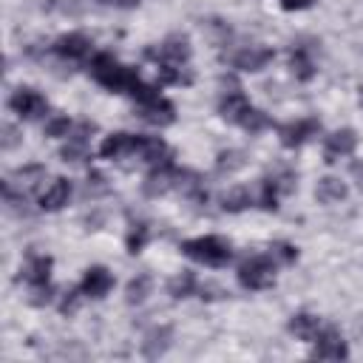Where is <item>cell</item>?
<instances>
[{
	"instance_id": "obj_1",
	"label": "cell",
	"mask_w": 363,
	"mask_h": 363,
	"mask_svg": "<svg viewBox=\"0 0 363 363\" xmlns=\"http://www.w3.org/2000/svg\"><path fill=\"white\" fill-rule=\"evenodd\" d=\"M91 74L99 85H105L108 91H116V94H128L139 82V71L116 62L111 54H96L91 62Z\"/></svg>"
},
{
	"instance_id": "obj_2",
	"label": "cell",
	"mask_w": 363,
	"mask_h": 363,
	"mask_svg": "<svg viewBox=\"0 0 363 363\" xmlns=\"http://www.w3.org/2000/svg\"><path fill=\"white\" fill-rule=\"evenodd\" d=\"M182 252L204 267H224L230 258H233V250L224 238L218 235H199V238H190L182 244Z\"/></svg>"
},
{
	"instance_id": "obj_3",
	"label": "cell",
	"mask_w": 363,
	"mask_h": 363,
	"mask_svg": "<svg viewBox=\"0 0 363 363\" xmlns=\"http://www.w3.org/2000/svg\"><path fill=\"white\" fill-rule=\"evenodd\" d=\"M238 284L244 289H267L275 284V261L272 255H252L238 267Z\"/></svg>"
},
{
	"instance_id": "obj_4",
	"label": "cell",
	"mask_w": 363,
	"mask_h": 363,
	"mask_svg": "<svg viewBox=\"0 0 363 363\" xmlns=\"http://www.w3.org/2000/svg\"><path fill=\"white\" fill-rule=\"evenodd\" d=\"M9 108L20 116V119H40L48 113V102L43 94H37L34 88H17L11 96H9Z\"/></svg>"
},
{
	"instance_id": "obj_5",
	"label": "cell",
	"mask_w": 363,
	"mask_h": 363,
	"mask_svg": "<svg viewBox=\"0 0 363 363\" xmlns=\"http://www.w3.org/2000/svg\"><path fill=\"white\" fill-rule=\"evenodd\" d=\"M312 357H318V360H346L349 357V346L337 335V329L329 326V329L318 332V346H315Z\"/></svg>"
},
{
	"instance_id": "obj_6",
	"label": "cell",
	"mask_w": 363,
	"mask_h": 363,
	"mask_svg": "<svg viewBox=\"0 0 363 363\" xmlns=\"http://www.w3.org/2000/svg\"><path fill=\"white\" fill-rule=\"evenodd\" d=\"M320 130V122L318 119H298V122H286L278 128V136H281V145L284 147H301L306 139H312L315 133Z\"/></svg>"
},
{
	"instance_id": "obj_7",
	"label": "cell",
	"mask_w": 363,
	"mask_h": 363,
	"mask_svg": "<svg viewBox=\"0 0 363 363\" xmlns=\"http://www.w3.org/2000/svg\"><path fill=\"white\" fill-rule=\"evenodd\" d=\"M147 57H156L159 62H173V65H184L190 60V40L184 34H170L159 51H147Z\"/></svg>"
},
{
	"instance_id": "obj_8",
	"label": "cell",
	"mask_w": 363,
	"mask_h": 363,
	"mask_svg": "<svg viewBox=\"0 0 363 363\" xmlns=\"http://www.w3.org/2000/svg\"><path fill=\"white\" fill-rule=\"evenodd\" d=\"M357 147V133L352 128H343V130H335L329 139H326V147H323V162L326 164H335L340 162L343 156L354 153Z\"/></svg>"
},
{
	"instance_id": "obj_9",
	"label": "cell",
	"mask_w": 363,
	"mask_h": 363,
	"mask_svg": "<svg viewBox=\"0 0 363 363\" xmlns=\"http://www.w3.org/2000/svg\"><path fill=\"white\" fill-rule=\"evenodd\" d=\"M176 182H179V170H176L170 162L153 164V170H150L147 179H145V193H147V196H162V193L173 190Z\"/></svg>"
},
{
	"instance_id": "obj_10",
	"label": "cell",
	"mask_w": 363,
	"mask_h": 363,
	"mask_svg": "<svg viewBox=\"0 0 363 363\" xmlns=\"http://www.w3.org/2000/svg\"><path fill=\"white\" fill-rule=\"evenodd\" d=\"M272 57H275L272 48L250 45V48H244V51H238L233 57V68H238V71H261V68H267L272 62Z\"/></svg>"
},
{
	"instance_id": "obj_11",
	"label": "cell",
	"mask_w": 363,
	"mask_h": 363,
	"mask_svg": "<svg viewBox=\"0 0 363 363\" xmlns=\"http://www.w3.org/2000/svg\"><path fill=\"white\" fill-rule=\"evenodd\" d=\"M139 116H142L147 125L164 128V125H170V122L176 119V108H173V102H167L164 96H156V99L139 105Z\"/></svg>"
},
{
	"instance_id": "obj_12",
	"label": "cell",
	"mask_w": 363,
	"mask_h": 363,
	"mask_svg": "<svg viewBox=\"0 0 363 363\" xmlns=\"http://www.w3.org/2000/svg\"><path fill=\"white\" fill-rule=\"evenodd\" d=\"M68 199H71V182L60 176V179H54V182L40 193V210L57 213V210H62V207L68 204Z\"/></svg>"
},
{
	"instance_id": "obj_13",
	"label": "cell",
	"mask_w": 363,
	"mask_h": 363,
	"mask_svg": "<svg viewBox=\"0 0 363 363\" xmlns=\"http://www.w3.org/2000/svg\"><path fill=\"white\" fill-rule=\"evenodd\" d=\"M111 286H113V275H111L105 267H91V269H85V278H82V284H79L82 295H88V298H105V295L111 292Z\"/></svg>"
},
{
	"instance_id": "obj_14",
	"label": "cell",
	"mask_w": 363,
	"mask_h": 363,
	"mask_svg": "<svg viewBox=\"0 0 363 363\" xmlns=\"http://www.w3.org/2000/svg\"><path fill=\"white\" fill-rule=\"evenodd\" d=\"M136 153L147 164H164V162H170V147L159 136H136Z\"/></svg>"
},
{
	"instance_id": "obj_15",
	"label": "cell",
	"mask_w": 363,
	"mask_h": 363,
	"mask_svg": "<svg viewBox=\"0 0 363 363\" xmlns=\"http://www.w3.org/2000/svg\"><path fill=\"white\" fill-rule=\"evenodd\" d=\"M54 51H57L60 57H65V60H82V57H88V51H91V40H88L85 34H79V31H71V34H62V37L54 43Z\"/></svg>"
},
{
	"instance_id": "obj_16",
	"label": "cell",
	"mask_w": 363,
	"mask_h": 363,
	"mask_svg": "<svg viewBox=\"0 0 363 363\" xmlns=\"http://www.w3.org/2000/svg\"><path fill=\"white\" fill-rule=\"evenodd\" d=\"M130 153H136V136H130V133H111L99 145L102 159H122V156H130Z\"/></svg>"
},
{
	"instance_id": "obj_17",
	"label": "cell",
	"mask_w": 363,
	"mask_h": 363,
	"mask_svg": "<svg viewBox=\"0 0 363 363\" xmlns=\"http://www.w3.org/2000/svg\"><path fill=\"white\" fill-rule=\"evenodd\" d=\"M170 337H173V329L170 326H153L145 340H142V354L147 360H156L159 354H164L170 349Z\"/></svg>"
},
{
	"instance_id": "obj_18",
	"label": "cell",
	"mask_w": 363,
	"mask_h": 363,
	"mask_svg": "<svg viewBox=\"0 0 363 363\" xmlns=\"http://www.w3.org/2000/svg\"><path fill=\"white\" fill-rule=\"evenodd\" d=\"M48 278H51V258L48 255H31L26 269H23V281L34 289L40 286H48Z\"/></svg>"
},
{
	"instance_id": "obj_19",
	"label": "cell",
	"mask_w": 363,
	"mask_h": 363,
	"mask_svg": "<svg viewBox=\"0 0 363 363\" xmlns=\"http://www.w3.org/2000/svg\"><path fill=\"white\" fill-rule=\"evenodd\" d=\"M247 108H250V99L241 94V91H230V94H224L221 96V102H218V113H221V119H227V122H241V116L247 113Z\"/></svg>"
},
{
	"instance_id": "obj_20",
	"label": "cell",
	"mask_w": 363,
	"mask_h": 363,
	"mask_svg": "<svg viewBox=\"0 0 363 363\" xmlns=\"http://www.w3.org/2000/svg\"><path fill=\"white\" fill-rule=\"evenodd\" d=\"M289 71H292L295 79H301V82H306V79L315 77V62H312V57H309V51H306L303 45H295V48L289 51Z\"/></svg>"
},
{
	"instance_id": "obj_21",
	"label": "cell",
	"mask_w": 363,
	"mask_h": 363,
	"mask_svg": "<svg viewBox=\"0 0 363 363\" xmlns=\"http://www.w3.org/2000/svg\"><path fill=\"white\" fill-rule=\"evenodd\" d=\"M346 184L340 182V179H335V176H323L320 182H318V187H315V196H318V201H323V204H337V201H343L346 199Z\"/></svg>"
},
{
	"instance_id": "obj_22",
	"label": "cell",
	"mask_w": 363,
	"mask_h": 363,
	"mask_svg": "<svg viewBox=\"0 0 363 363\" xmlns=\"http://www.w3.org/2000/svg\"><path fill=\"white\" fill-rule=\"evenodd\" d=\"M289 332L295 337H301V340H315L318 332H320V320L315 315H309V312H298V315L289 318Z\"/></svg>"
},
{
	"instance_id": "obj_23",
	"label": "cell",
	"mask_w": 363,
	"mask_h": 363,
	"mask_svg": "<svg viewBox=\"0 0 363 363\" xmlns=\"http://www.w3.org/2000/svg\"><path fill=\"white\" fill-rule=\"evenodd\" d=\"M150 289H153V278H150L147 272H139L136 278L128 281V286H125V301H128V303H145L147 295H150Z\"/></svg>"
},
{
	"instance_id": "obj_24",
	"label": "cell",
	"mask_w": 363,
	"mask_h": 363,
	"mask_svg": "<svg viewBox=\"0 0 363 363\" xmlns=\"http://www.w3.org/2000/svg\"><path fill=\"white\" fill-rule=\"evenodd\" d=\"M156 74H159L162 85H190L193 82V74L184 65H173V62H159Z\"/></svg>"
},
{
	"instance_id": "obj_25",
	"label": "cell",
	"mask_w": 363,
	"mask_h": 363,
	"mask_svg": "<svg viewBox=\"0 0 363 363\" xmlns=\"http://www.w3.org/2000/svg\"><path fill=\"white\" fill-rule=\"evenodd\" d=\"M167 292L176 298V301H182V298H190L193 292H199V284H196V275L193 272H182V275H176L170 284H167Z\"/></svg>"
},
{
	"instance_id": "obj_26",
	"label": "cell",
	"mask_w": 363,
	"mask_h": 363,
	"mask_svg": "<svg viewBox=\"0 0 363 363\" xmlns=\"http://www.w3.org/2000/svg\"><path fill=\"white\" fill-rule=\"evenodd\" d=\"M281 193H284V190H281L278 179H275V176H267V179H261V196H258V204H261L264 210H275Z\"/></svg>"
},
{
	"instance_id": "obj_27",
	"label": "cell",
	"mask_w": 363,
	"mask_h": 363,
	"mask_svg": "<svg viewBox=\"0 0 363 363\" xmlns=\"http://www.w3.org/2000/svg\"><path fill=\"white\" fill-rule=\"evenodd\" d=\"M250 204H252V196H250L247 187H233V190L221 199V207H224L227 213H241V210H247Z\"/></svg>"
},
{
	"instance_id": "obj_28",
	"label": "cell",
	"mask_w": 363,
	"mask_h": 363,
	"mask_svg": "<svg viewBox=\"0 0 363 363\" xmlns=\"http://www.w3.org/2000/svg\"><path fill=\"white\" fill-rule=\"evenodd\" d=\"M60 156H62V162H82L88 156V139L71 133L68 136V145L60 150Z\"/></svg>"
},
{
	"instance_id": "obj_29",
	"label": "cell",
	"mask_w": 363,
	"mask_h": 363,
	"mask_svg": "<svg viewBox=\"0 0 363 363\" xmlns=\"http://www.w3.org/2000/svg\"><path fill=\"white\" fill-rule=\"evenodd\" d=\"M244 130H250V133H258V130H264V128H269V116L264 113V111H258V108H247V113L241 116V122H238Z\"/></svg>"
},
{
	"instance_id": "obj_30",
	"label": "cell",
	"mask_w": 363,
	"mask_h": 363,
	"mask_svg": "<svg viewBox=\"0 0 363 363\" xmlns=\"http://www.w3.org/2000/svg\"><path fill=\"white\" fill-rule=\"evenodd\" d=\"M238 167H244V153L241 150H221L216 156V170L218 173H233Z\"/></svg>"
},
{
	"instance_id": "obj_31",
	"label": "cell",
	"mask_w": 363,
	"mask_h": 363,
	"mask_svg": "<svg viewBox=\"0 0 363 363\" xmlns=\"http://www.w3.org/2000/svg\"><path fill=\"white\" fill-rule=\"evenodd\" d=\"M147 224H133L130 227V233H128V238H125V244H128V252L130 255H136V252H142V247L147 244Z\"/></svg>"
},
{
	"instance_id": "obj_32",
	"label": "cell",
	"mask_w": 363,
	"mask_h": 363,
	"mask_svg": "<svg viewBox=\"0 0 363 363\" xmlns=\"http://www.w3.org/2000/svg\"><path fill=\"white\" fill-rule=\"evenodd\" d=\"M45 136H51V139L71 136V119H68V116H51V119L45 122Z\"/></svg>"
},
{
	"instance_id": "obj_33",
	"label": "cell",
	"mask_w": 363,
	"mask_h": 363,
	"mask_svg": "<svg viewBox=\"0 0 363 363\" xmlns=\"http://www.w3.org/2000/svg\"><path fill=\"white\" fill-rule=\"evenodd\" d=\"M269 255H272L275 261H281V264H292V261L298 258V250H295L292 244H286V241H278V244L269 247Z\"/></svg>"
},
{
	"instance_id": "obj_34",
	"label": "cell",
	"mask_w": 363,
	"mask_h": 363,
	"mask_svg": "<svg viewBox=\"0 0 363 363\" xmlns=\"http://www.w3.org/2000/svg\"><path fill=\"white\" fill-rule=\"evenodd\" d=\"M43 173H45V170H43L40 164H28V167H23V170H17V173H14V179H23L20 184H26V187L31 190V187L37 184V179H40Z\"/></svg>"
},
{
	"instance_id": "obj_35",
	"label": "cell",
	"mask_w": 363,
	"mask_h": 363,
	"mask_svg": "<svg viewBox=\"0 0 363 363\" xmlns=\"http://www.w3.org/2000/svg\"><path fill=\"white\" fill-rule=\"evenodd\" d=\"M128 94H130V96H133L139 105H142V102H150V99H156V96H159V94H156V88H153V85H145L142 79H139V82H136V85H133Z\"/></svg>"
},
{
	"instance_id": "obj_36",
	"label": "cell",
	"mask_w": 363,
	"mask_h": 363,
	"mask_svg": "<svg viewBox=\"0 0 363 363\" xmlns=\"http://www.w3.org/2000/svg\"><path fill=\"white\" fill-rule=\"evenodd\" d=\"M79 295H82V289H68L62 295V301H60V312L62 315H74L79 309Z\"/></svg>"
},
{
	"instance_id": "obj_37",
	"label": "cell",
	"mask_w": 363,
	"mask_h": 363,
	"mask_svg": "<svg viewBox=\"0 0 363 363\" xmlns=\"http://www.w3.org/2000/svg\"><path fill=\"white\" fill-rule=\"evenodd\" d=\"M3 133H6V136H3V147H6V150H11V147L20 142V139H17L20 133H17V128H14V125H3Z\"/></svg>"
},
{
	"instance_id": "obj_38",
	"label": "cell",
	"mask_w": 363,
	"mask_h": 363,
	"mask_svg": "<svg viewBox=\"0 0 363 363\" xmlns=\"http://www.w3.org/2000/svg\"><path fill=\"white\" fill-rule=\"evenodd\" d=\"M221 295H227L221 286H216V284H204V286H199V298H207V301H213V298H221Z\"/></svg>"
},
{
	"instance_id": "obj_39",
	"label": "cell",
	"mask_w": 363,
	"mask_h": 363,
	"mask_svg": "<svg viewBox=\"0 0 363 363\" xmlns=\"http://www.w3.org/2000/svg\"><path fill=\"white\" fill-rule=\"evenodd\" d=\"M278 3H281L284 11H303V9H309L315 0H278Z\"/></svg>"
},
{
	"instance_id": "obj_40",
	"label": "cell",
	"mask_w": 363,
	"mask_h": 363,
	"mask_svg": "<svg viewBox=\"0 0 363 363\" xmlns=\"http://www.w3.org/2000/svg\"><path fill=\"white\" fill-rule=\"evenodd\" d=\"M352 176L363 184V162H354V164H352Z\"/></svg>"
},
{
	"instance_id": "obj_41",
	"label": "cell",
	"mask_w": 363,
	"mask_h": 363,
	"mask_svg": "<svg viewBox=\"0 0 363 363\" xmlns=\"http://www.w3.org/2000/svg\"><path fill=\"white\" fill-rule=\"evenodd\" d=\"M111 3H116V6H122V9H133L139 0H111Z\"/></svg>"
},
{
	"instance_id": "obj_42",
	"label": "cell",
	"mask_w": 363,
	"mask_h": 363,
	"mask_svg": "<svg viewBox=\"0 0 363 363\" xmlns=\"http://www.w3.org/2000/svg\"><path fill=\"white\" fill-rule=\"evenodd\" d=\"M360 105H363V88H360Z\"/></svg>"
},
{
	"instance_id": "obj_43",
	"label": "cell",
	"mask_w": 363,
	"mask_h": 363,
	"mask_svg": "<svg viewBox=\"0 0 363 363\" xmlns=\"http://www.w3.org/2000/svg\"><path fill=\"white\" fill-rule=\"evenodd\" d=\"M360 332H363V323H360Z\"/></svg>"
}]
</instances>
